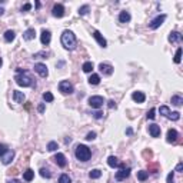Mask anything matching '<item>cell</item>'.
Masks as SVG:
<instances>
[{"label":"cell","instance_id":"e575fe53","mask_svg":"<svg viewBox=\"0 0 183 183\" xmlns=\"http://www.w3.org/2000/svg\"><path fill=\"white\" fill-rule=\"evenodd\" d=\"M87 13H89V5L82 6L80 9H79V14H80V16H86Z\"/></svg>","mask_w":183,"mask_h":183},{"label":"cell","instance_id":"1f68e13d","mask_svg":"<svg viewBox=\"0 0 183 183\" xmlns=\"http://www.w3.org/2000/svg\"><path fill=\"white\" fill-rule=\"evenodd\" d=\"M182 62V47H179L176 50V54H175V63H180Z\"/></svg>","mask_w":183,"mask_h":183},{"label":"cell","instance_id":"4dcf8cb0","mask_svg":"<svg viewBox=\"0 0 183 183\" xmlns=\"http://www.w3.org/2000/svg\"><path fill=\"white\" fill-rule=\"evenodd\" d=\"M40 176H42V178H46V179H50V178H52V173H50L49 169L42 167V169H40Z\"/></svg>","mask_w":183,"mask_h":183},{"label":"cell","instance_id":"60d3db41","mask_svg":"<svg viewBox=\"0 0 183 183\" xmlns=\"http://www.w3.org/2000/svg\"><path fill=\"white\" fill-rule=\"evenodd\" d=\"M167 183H175V178H173V172L167 175Z\"/></svg>","mask_w":183,"mask_h":183},{"label":"cell","instance_id":"b9f144b4","mask_svg":"<svg viewBox=\"0 0 183 183\" xmlns=\"http://www.w3.org/2000/svg\"><path fill=\"white\" fill-rule=\"evenodd\" d=\"M30 9H32V5H30V3H26V5L22 7V11H27V10H30Z\"/></svg>","mask_w":183,"mask_h":183},{"label":"cell","instance_id":"f6af8a7d","mask_svg":"<svg viewBox=\"0 0 183 183\" xmlns=\"http://www.w3.org/2000/svg\"><path fill=\"white\" fill-rule=\"evenodd\" d=\"M182 170H183V163H179L176 166V172H182Z\"/></svg>","mask_w":183,"mask_h":183},{"label":"cell","instance_id":"d4e9b609","mask_svg":"<svg viewBox=\"0 0 183 183\" xmlns=\"http://www.w3.org/2000/svg\"><path fill=\"white\" fill-rule=\"evenodd\" d=\"M172 103L175 104V106H182L183 97L179 96V95H175V96H172Z\"/></svg>","mask_w":183,"mask_h":183},{"label":"cell","instance_id":"8d00e7d4","mask_svg":"<svg viewBox=\"0 0 183 183\" xmlns=\"http://www.w3.org/2000/svg\"><path fill=\"white\" fill-rule=\"evenodd\" d=\"M169 119H170V120H179V119H180V113H179V112H173V113L169 114Z\"/></svg>","mask_w":183,"mask_h":183},{"label":"cell","instance_id":"9c48e42d","mask_svg":"<svg viewBox=\"0 0 183 183\" xmlns=\"http://www.w3.org/2000/svg\"><path fill=\"white\" fill-rule=\"evenodd\" d=\"M99 70L102 72L103 75L110 76L112 73H113V66L109 65V63H100V65H99Z\"/></svg>","mask_w":183,"mask_h":183},{"label":"cell","instance_id":"7402d4cb","mask_svg":"<svg viewBox=\"0 0 183 183\" xmlns=\"http://www.w3.org/2000/svg\"><path fill=\"white\" fill-rule=\"evenodd\" d=\"M14 37H16V33L13 32V30H6V32H5V40L7 42V43L13 42Z\"/></svg>","mask_w":183,"mask_h":183},{"label":"cell","instance_id":"9a60e30c","mask_svg":"<svg viewBox=\"0 0 183 183\" xmlns=\"http://www.w3.org/2000/svg\"><path fill=\"white\" fill-rule=\"evenodd\" d=\"M132 99H133L136 103H143L146 100V96H145L143 92H133V93H132Z\"/></svg>","mask_w":183,"mask_h":183},{"label":"cell","instance_id":"d6a6232c","mask_svg":"<svg viewBox=\"0 0 183 183\" xmlns=\"http://www.w3.org/2000/svg\"><path fill=\"white\" fill-rule=\"evenodd\" d=\"M59 183H72V179L69 178V175L63 173V175L59 178Z\"/></svg>","mask_w":183,"mask_h":183},{"label":"cell","instance_id":"cb8c5ba5","mask_svg":"<svg viewBox=\"0 0 183 183\" xmlns=\"http://www.w3.org/2000/svg\"><path fill=\"white\" fill-rule=\"evenodd\" d=\"M108 165H109L110 167H119V166H120V163H119L117 157H114V156H109Z\"/></svg>","mask_w":183,"mask_h":183},{"label":"cell","instance_id":"ba28073f","mask_svg":"<svg viewBox=\"0 0 183 183\" xmlns=\"http://www.w3.org/2000/svg\"><path fill=\"white\" fill-rule=\"evenodd\" d=\"M129 175H130V169L129 167H123V169H120L119 172H116V180L117 182H122V180H124L126 178H129Z\"/></svg>","mask_w":183,"mask_h":183},{"label":"cell","instance_id":"ee69618b","mask_svg":"<svg viewBox=\"0 0 183 183\" xmlns=\"http://www.w3.org/2000/svg\"><path fill=\"white\" fill-rule=\"evenodd\" d=\"M108 106H109L110 109L116 108V103H114V100H109V102H108Z\"/></svg>","mask_w":183,"mask_h":183},{"label":"cell","instance_id":"ab89813d","mask_svg":"<svg viewBox=\"0 0 183 183\" xmlns=\"http://www.w3.org/2000/svg\"><path fill=\"white\" fill-rule=\"evenodd\" d=\"M6 152H7V146H6V145H0V156H3Z\"/></svg>","mask_w":183,"mask_h":183},{"label":"cell","instance_id":"603a6c76","mask_svg":"<svg viewBox=\"0 0 183 183\" xmlns=\"http://www.w3.org/2000/svg\"><path fill=\"white\" fill-rule=\"evenodd\" d=\"M33 178H34V172H33L32 169H27L26 172L23 173V179H24L26 182H32Z\"/></svg>","mask_w":183,"mask_h":183},{"label":"cell","instance_id":"52a82bcc","mask_svg":"<svg viewBox=\"0 0 183 183\" xmlns=\"http://www.w3.org/2000/svg\"><path fill=\"white\" fill-rule=\"evenodd\" d=\"M34 70H36V73H37L40 77H47V75H49L47 67H46V65H43V63H36V65H34Z\"/></svg>","mask_w":183,"mask_h":183},{"label":"cell","instance_id":"5bb4252c","mask_svg":"<svg viewBox=\"0 0 183 183\" xmlns=\"http://www.w3.org/2000/svg\"><path fill=\"white\" fill-rule=\"evenodd\" d=\"M50 40H52V33L49 32V30H43L42 34H40V42H42V44H46L47 46L50 43Z\"/></svg>","mask_w":183,"mask_h":183},{"label":"cell","instance_id":"484cf974","mask_svg":"<svg viewBox=\"0 0 183 183\" xmlns=\"http://www.w3.org/2000/svg\"><path fill=\"white\" fill-rule=\"evenodd\" d=\"M82 69H83L85 73H90L92 70H93V63H92V62H85L83 66H82Z\"/></svg>","mask_w":183,"mask_h":183},{"label":"cell","instance_id":"6da1fadb","mask_svg":"<svg viewBox=\"0 0 183 183\" xmlns=\"http://www.w3.org/2000/svg\"><path fill=\"white\" fill-rule=\"evenodd\" d=\"M60 42H62V44H63V47L67 49V50H73V49H76V44H77L75 33L70 32V30H65V32L62 33Z\"/></svg>","mask_w":183,"mask_h":183},{"label":"cell","instance_id":"7a4b0ae2","mask_svg":"<svg viewBox=\"0 0 183 183\" xmlns=\"http://www.w3.org/2000/svg\"><path fill=\"white\" fill-rule=\"evenodd\" d=\"M14 80H16V83L19 86L22 87L32 86V77L27 75V72H24L22 69H17V75L14 76Z\"/></svg>","mask_w":183,"mask_h":183},{"label":"cell","instance_id":"681fc988","mask_svg":"<svg viewBox=\"0 0 183 183\" xmlns=\"http://www.w3.org/2000/svg\"><path fill=\"white\" fill-rule=\"evenodd\" d=\"M3 13H5V9H2V7H0V16H2Z\"/></svg>","mask_w":183,"mask_h":183},{"label":"cell","instance_id":"c3c4849f","mask_svg":"<svg viewBox=\"0 0 183 183\" xmlns=\"http://www.w3.org/2000/svg\"><path fill=\"white\" fill-rule=\"evenodd\" d=\"M126 133H127V135H132V133H133V130H132V129H130V127H129V129L126 130Z\"/></svg>","mask_w":183,"mask_h":183},{"label":"cell","instance_id":"4fadbf2b","mask_svg":"<svg viewBox=\"0 0 183 183\" xmlns=\"http://www.w3.org/2000/svg\"><path fill=\"white\" fill-rule=\"evenodd\" d=\"M13 157H14V152H13V150H7L5 155L2 156V163H3V165H9V163H11Z\"/></svg>","mask_w":183,"mask_h":183},{"label":"cell","instance_id":"277c9868","mask_svg":"<svg viewBox=\"0 0 183 183\" xmlns=\"http://www.w3.org/2000/svg\"><path fill=\"white\" fill-rule=\"evenodd\" d=\"M59 90L63 93V95H72L73 93V85L70 83L69 80H62L59 83Z\"/></svg>","mask_w":183,"mask_h":183},{"label":"cell","instance_id":"f907efd6","mask_svg":"<svg viewBox=\"0 0 183 183\" xmlns=\"http://www.w3.org/2000/svg\"><path fill=\"white\" fill-rule=\"evenodd\" d=\"M2 65H3V60H2V57H0V67H2Z\"/></svg>","mask_w":183,"mask_h":183},{"label":"cell","instance_id":"8992f818","mask_svg":"<svg viewBox=\"0 0 183 183\" xmlns=\"http://www.w3.org/2000/svg\"><path fill=\"white\" fill-rule=\"evenodd\" d=\"M165 20H166V14H159V16H156L150 23H149V27H150L152 30H155L157 27H160Z\"/></svg>","mask_w":183,"mask_h":183},{"label":"cell","instance_id":"7bdbcfd3","mask_svg":"<svg viewBox=\"0 0 183 183\" xmlns=\"http://www.w3.org/2000/svg\"><path fill=\"white\" fill-rule=\"evenodd\" d=\"M93 116H95V119H102L103 113H102V112H99V110H97V112H95V113H93Z\"/></svg>","mask_w":183,"mask_h":183},{"label":"cell","instance_id":"3957f363","mask_svg":"<svg viewBox=\"0 0 183 183\" xmlns=\"http://www.w3.org/2000/svg\"><path fill=\"white\" fill-rule=\"evenodd\" d=\"M75 155H76V157H77V160L87 162L89 159H90V156H92V152H90V149H89L87 146H85V145H77V146H76Z\"/></svg>","mask_w":183,"mask_h":183},{"label":"cell","instance_id":"f35d334b","mask_svg":"<svg viewBox=\"0 0 183 183\" xmlns=\"http://www.w3.org/2000/svg\"><path fill=\"white\" fill-rule=\"evenodd\" d=\"M86 139L87 140H95L96 139V133H95V132H89L87 136H86Z\"/></svg>","mask_w":183,"mask_h":183},{"label":"cell","instance_id":"30bf717a","mask_svg":"<svg viewBox=\"0 0 183 183\" xmlns=\"http://www.w3.org/2000/svg\"><path fill=\"white\" fill-rule=\"evenodd\" d=\"M52 13H53L54 17H63V14H65V6L60 5V3L59 5H54Z\"/></svg>","mask_w":183,"mask_h":183},{"label":"cell","instance_id":"d590c367","mask_svg":"<svg viewBox=\"0 0 183 183\" xmlns=\"http://www.w3.org/2000/svg\"><path fill=\"white\" fill-rule=\"evenodd\" d=\"M47 150H49V152H54V150H57V143H56V142H49V145H47Z\"/></svg>","mask_w":183,"mask_h":183},{"label":"cell","instance_id":"7dc6e473","mask_svg":"<svg viewBox=\"0 0 183 183\" xmlns=\"http://www.w3.org/2000/svg\"><path fill=\"white\" fill-rule=\"evenodd\" d=\"M7 183H22L20 180H17V179H11V180H9Z\"/></svg>","mask_w":183,"mask_h":183},{"label":"cell","instance_id":"2e32d148","mask_svg":"<svg viewBox=\"0 0 183 183\" xmlns=\"http://www.w3.org/2000/svg\"><path fill=\"white\" fill-rule=\"evenodd\" d=\"M178 130L176 129H169L167 130V142L169 143H175L178 140Z\"/></svg>","mask_w":183,"mask_h":183},{"label":"cell","instance_id":"7c38bea8","mask_svg":"<svg viewBox=\"0 0 183 183\" xmlns=\"http://www.w3.org/2000/svg\"><path fill=\"white\" fill-rule=\"evenodd\" d=\"M93 37L96 39V42L99 43V46H102V47H106V46H108V42H106V39H104L102 34H100V32L95 30V32H93Z\"/></svg>","mask_w":183,"mask_h":183},{"label":"cell","instance_id":"bcb514c9","mask_svg":"<svg viewBox=\"0 0 183 183\" xmlns=\"http://www.w3.org/2000/svg\"><path fill=\"white\" fill-rule=\"evenodd\" d=\"M37 110H39V112H40V113H43V112H44V104H43V103H42V104H39Z\"/></svg>","mask_w":183,"mask_h":183},{"label":"cell","instance_id":"836d02e7","mask_svg":"<svg viewBox=\"0 0 183 183\" xmlns=\"http://www.w3.org/2000/svg\"><path fill=\"white\" fill-rule=\"evenodd\" d=\"M43 100L44 102H53L54 96L50 93V92H46V93H43Z\"/></svg>","mask_w":183,"mask_h":183},{"label":"cell","instance_id":"83f0119b","mask_svg":"<svg viewBox=\"0 0 183 183\" xmlns=\"http://www.w3.org/2000/svg\"><path fill=\"white\" fill-rule=\"evenodd\" d=\"M89 83H90V85H99V83H100V76L92 75L90 77H89Z\"/></svg>","mask_w":183,"mask_h":183},{"label":"cell","instance_id":"d6986e66","mask_svg":"<svg viewBox=\"0 0 183 183\" xmlns=\"http://www.w3.org/2000/svg\"><path fill=\"white\" fill-rule=\"evenodd\" d=\"M34 36H36V30H34V29H32V27H30V29H27L26 32L23 33V39H24V40H27V42H29V40H33V39H34Z\"/></svg>","mask_w":183,"mask_h":183},{"label":"cell","instance_id":"44dd1931","mask_svg":"<svg viewBox=\"0 0 183 183\" xmlns=\"http://www.w3.org/2000/svg\"><path fill=\"white\" fill-rule=\"evenodd\" d=\"M130 13L129 11H120V14H119V22L120 23H127V22H130Z\"/></svg>","mask_w":183,"mask_h":183},{"label":"cell","instance_id":"ffe728a7","mask_svg":"<svg viewBox=\"0 0 183 183\" xmlns=\"http://www.w3.org/2000/svg\"><path fill=\"white\" fill-rule=\"evenodd\" d=\"M180 40H182V34L179 32H172L169 34V42H170V43H178Z\"/></svg>","mask_w":183,"mask_h":183},{"label":"cell","instance_id":"8fae6325","mask_svg":"<svg viewBox=\"0 0 183 183\" xmlns=\"http://www.w3.org/2000/svg\"><path fill=\"white\" fill-rule=\"evenodd\" d=\"M54 162H56V165L59 167H65L66 166V156L63 155V153H56V156H54V159H53Z\"/></svg>","mask_w":183,"mask_h":183},{"label":"cell","instance_id":"f1b7e54d","mask_svg":"<svg viewBox=\"0 0 183 183\" xmlns=\"http://www.w3.org/2000/svg\"><path fill=\"white\" fill-rule=\"evenodd\" d=\"M159 112H160L162 116L169 117V114H170V109L167 108V106H160V108H159Z\"/></svg>","mask_w":183,"mask_h":183},{"label":"cell","instance_id":"ac0fdd59","mask_svg":"<svg viewBox=\"0 0 183 183\" xmlns=\"http://www.w3.org/2000/svg\"><path fill=\"white\" fill-rule=\"evenodd\" d=\"M24 99H26V97H24V93H23V92H19V90L13 92V100L16 103H23Z\"/></svg>","mask_w":183,"mask_h":183},{"label":"cell","instance_id":"74e56055","mask_svg":"<svg viewBox=\"0 0 183 183\" xmlns=\"http://www.w3.org/2000/svg\"><path fill=\"white\" fill-rule=\"evenodd\" d=\"M156 109H150L149 112H147V119H150V120H153V119L156 117Z\"/></svg>","mask_w":183,"mask_h":183},{"label":"cell","instance_id":"f546056e","mask_svg":"<svg viewBox=\"0 0 183 183\" xmlns=\"http://www.w3.org/2000/svg\"><path fill=\"white\" fill-rule=\"evenodd\" d=\"M147 178H149V173H147V172H145V170H140V172H137V179H139L140 182H145Z\"/></svg>","mask_w":183,"mask_h":183},{"label":"cell","instance_id":"5b68a950","mask_svg":"<svg viewBox=\"0 0 183 183\" xmlns=\"http://www.w3.org/2000/svg\"><path fill=\"white\" fill-rule=\"evenodd\" d=\"M89 104L93 109H100L104 104V97L103 96H92L89 97Z\"/></svg>","mask_w":183,"mask_h":183},{"label":"cell","instance_id":"4316f807","mask_svg":"<svg viewBox=\"0 0 183 183\" xmlns=\"http://www.w3.org/2000/svg\"><path fill=\"white\" fill-rule=\"evenodd\" d=\"M89 176H90V179H99L100 176H102V170H99V169H93V170H90Z\"/></svg>","mask_w":183,"mask_h":183},{"label":"cell","instance_id":"e0dca14e","mask_svg":"<svg viewBox=\"0 0 183 183\" xmlns=\"http://www.w3.org/2000/svg\"><path fill=\"white\" fill-rule=\"evenodd\" d=\"M149 133H150L152 137H159V136H160V126H157V124H150V126H149Z\"/></svg>","mask_w":183,"mask_h":183}]
</instances>
